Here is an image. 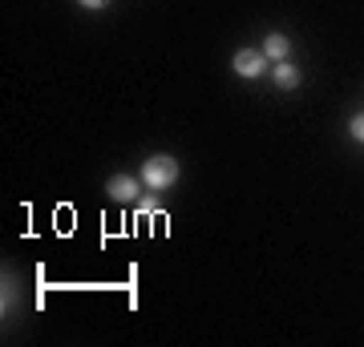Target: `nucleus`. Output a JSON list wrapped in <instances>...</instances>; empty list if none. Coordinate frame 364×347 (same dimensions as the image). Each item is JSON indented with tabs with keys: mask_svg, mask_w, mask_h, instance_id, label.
I'll return each instance as SVG.
<instances>
[{
	"mask_svg": "<svg viewBox=\"0 0 364 347\" xmlns=\"http://www.w3.org/2000/svg\"><path fill=\"white\" fill-rule=\"evenodd\" d=\"M275 85H279V89H296L299 85L296 65H275Z\"/></svg>",
	"mask_w": 364,
	"mask_h": 347,
	"instance_id": "5",
	"label": "nucleus"
},
{
	"mask_svg": "<svg viewBox=\"0 0 364 347\" xmlns=\"http://www.w3.org/2000/svg\"><path fill=\"white\" fill-rule=\"evenodd\" d=\"M352 138H356V142H364V114H356V117H352Z\"/></svg>",
	"mask_w": 364,
	"mask_h": 347,
	"instance_id": "6",
	"label": "nucleus"
},
{
	"mask_svg": "<svg viewBox=\"0 0 364 347\" xmlns=\"http://www.w3.org/2000/svg\"><path fill=\"white\" fill-rule=\"evenodd\" d=\"M109 194H114L117 202H130L134 194H138V178H130V174H117V178L109 182Z\"/></svg>",
	"mask_w": 364,
	"mask_h": 347,
	"instance_id": "4",
	"label": "nucleus"
},
{
	"mask_svg": "<svg viewBox=\"0 0 364 347\" xmlns=\"http://www.w3.org/2000/svg\"><path fill=\"white\" fill-rule=\"evenodd\" d=\"M263 69H267L263 49H239L235 53V73H239V77H259Z\"/></svg>",
	"mask_w": 364,
	"mask_h": 347,
	"instance_id": "2",
	"label": "nucleus"
},
{
	"mask_svg": "<svg viewBox=\"0 0 364 347\" xmlns=\"http://www.w3.org/2000/svg\"><path fill=\"white\" fill-rule=\"evenodd\" d=\"M81 4H85V9H105L109 0H81Z\"/></svg>",
	"mask_w": 364,
	"mask_h": 347,
	"instance_id": "7",
	"label": "nucleus"
},
{
	"mask_svg": "<svg viewBox=\"0 0 364 347\" xmlns=\"http://www.w3.org/2000/svg\"><path fill=\"white\" fill-rule=\"evenodd\" d=\"M142 182L150 186V190H170L174 182H178V162L166 154H154V158H146V166H142Z\"/></svg>",
	"mask_w": 364,
	"mask_h": 347,
	"instance_id": "1",
	"label": "nucleus"
},
{
	"mask_svg": "<svg viewBox=\"0 0 364 347\" xmlns=\"http://www.w3.org/2000/svg\"><path fill=\"white\" fill-rule=\"evenodd\" d=\"M287 53H291V40H287L284 33H267V40H263V57H272V61H284Z\"/></svg>",
	"mask_w": 364,
	"mask_h": 347,
	"instance_id": "3",
	"label": "nucleus"
}]
</instances>
